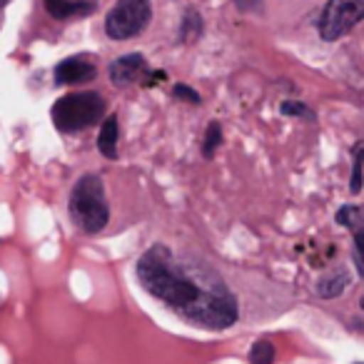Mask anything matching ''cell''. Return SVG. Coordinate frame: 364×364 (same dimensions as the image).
Masks as SVG:
<instances>
[{"mask_svg":"<svg viewBox=\"0 0 364 364\" xmlns=\"http://www.w3.org/2000/svg\"><path fill=\"white\" fill-rule=\"evenodd\" d=\"M142 287L180 312L185 319L208 329H225L237 319V302L230 289L218 279L198 282L162 245L150 247L137 262Z\"/></svg>","mask_w":364,"mask_h":364,"instance_id":"cell-1","label":"cell"},{"mask_svg":"<svg viewBox=\"0 0 364 364\" xmlns=\"http://www.w3.org/2000/svg\"><path fill=\"white\" fill-rule=\"evenodd\" d=\"M70 215L75 225L85 232H100L107 225V203H105V190L97 175H85L77 180L75 190L70 198Z\"/></svg>","mask_w":364,"mask_h":364,"instance_id":"cell-2","label":"cell"},{"mask_svg":"<svg viewBox=\"0 0 364 364\" xmlns=\"http://www.w3.org/2000/svg\"><path fill=\"white\" fill-rule=\"evenodd\" d=\"M105 112V100L97 92H73L55 102L53 107V120L58 130L77 132L82 127L95 125Z\"/></svg>","mask_w":364,"mask_h":364,"instance_id":"cell-3","label":"cell"},{"mask_svg":"<svg viewBox=\"0 0 364 364\" xmlns=\"http://www.w3.org/2000/svg\"><path fill=\"white\" fill-rule=\"evenodd\" d=\"M150 16V0H117L105 21V31L112 41H125L137 36L147 26Z\"/></svg>","mask_w":364,"mask_h":364,"instance_id":"cell-4","label":"cell"},{"mask_svg":"<svg viewBox=\"0 0 364 364\" xmlns=\"http://www.w3.org/2000/svg\"><path fill=\"white\" fill-rule=\"evenodd\" d=\"M364 13V0H329L319 18V36L324 41H337L349 33Z\"/></svg>","mask_w":364,"mask_h":364,"instance_id":"cell-5","label":"cell"},{"mask_svg":"<svg viewBox=\"0 0 364 364\" xmlns=\"http://www.w3.org/2000/svg\"><path fill=\"white\" fill-rule=\"evenodd\" d=\"M145 70H147L145 58L137 55V53H130V55L117 58V60L110 65V80H112V85L125 87V85H132V82L140 80V77L145 75Z\"/></svg>","mask_w":364,"mask_h":364,"instance_id":"cell-6","label":"cell"},{"mask_svg":"<svg viewBox=\"0 0 364 364\" xmlns=\"http://www.w3.org/2000/svg\"><path fill=\"white\" fill-rule=\"evenodd\" d=\"M95 77V65H92L87 58L75 55L63 60L60 65L55 68V80L58 85H75V82H85Z\"/></svg>","mask_w":364,"mask_h":364,"instance_id":"cell-7","label":"cell"},{"mask_svg":"<svg viewBox=\"0 0 364 364\" xmlns=\"http://www.w3.org/2000/svg\"><path fill=\"white\" fill-rule=\"evenodd\" d=\"M46 8L53 18L58 21H65V18H73V16H82V13H90L92 3L87 0H46Z\"/></svg>","mask_w":364,"mask_h":364,"instance_id":"cell-8","label":"cell"},{"mask_svg":"<svg viewBox=\"0 0 364 364\" xmlns=\"http://www.w3.org/2000/svg\"><path fill=\"white\" fill-rule=\"evenodd\" d=\"M97 147L105 157H115L117 155V120L115 117H107L105 125L100 130V137H97Z\"/></svg>","mask_w":364,"mask_h":364,"instance_id":"cell-9","label":"cell"},{"mask_svg":"<svg viewBox=\"0 0 364 364\" xmlns=\"http://www.w3.org/2000/svg\"><path fill=\"white\" fill-rule=\"evenodd\" d=\"M347 284H349L347 272H334V274H329V277H324L322 282H319L317 292H319V297L332 299V297H337V294H342Z\"/></svg>","mask_w":364,"mask_h":364,"instance_id":"cell-10","label":"cell"},{"mask_svg":"<svg viewBox=\"0 0 364 364\" xmlns=\"http://www.w3.org/2000/svg\"><path fill=\"white\" fill-rule=\"evenodd\" d=\"M250 362L252 364H272L274 362V347L272 342H257L250 352Z\"/></svg>","mask_w":364,"mask_h":364,"instance_id":"cell-11","label":"cell"},{"mask_svg":"<svg viewBox=\"0 0 364 364\" xmlns=\"http://www.w3.org/2000/svg\"><path fill=\"white\" fill-rule=\"evenodd\" d=\"M362 190V145L357 147V155H354V177H352V193Z\"/></svg>","mask_w":364,"mask_h":364,"instance_id":"cell-12","label":"cell"},{"mask_svg":"<svg viewBox=\"0 0 364 364\" xmlns=\"http://www.w3.org/2000/svg\"><path fill=\"white\" fill-rule=\"evenodd\" d=\"M337 223L339 225H347V228H354V225L359 223V208H344V210H339Z\"/></svg>","mask_w":364,"mask_h":364,"instance_id":"cell-13","label":"cell"},{"mask_svg":"<svg viewBox=\"0 0 364 364\" xmlns=\"http://www.w3.org/2000/svg\"><path fill=\"white\" fill-rule=\"evenodd\" d=\"M220 145V125H210V132H208V142H205V155H213L215 147Z\"/></svg>","mask_w":364,"mask_h":364,"instance_id":"cell-14","label":"cell"},{"mask_svg":"<svg viewBox=\"0 0 364 364\" xmlns=\"http://www.w3.org/2000/svg\"><path fill=\"white\" fill-rule=\"evenodd\" d=\"M282 112H287V115H304V117H312V112H309L304 105H297V102H284V105H282Z\"/></svg>","mask_w":364,"mask_h":364,"instance_id":"cell-15","label":"cell"},{"mask_svg":"<svg viewBox=\"0 0 364 364\" xmlns=\"http://www.w3.org/2000/svg\"><path fill=\"white\" fill-rule=\"evenodd\" d=\"M175 95H177V97H182V100H185V97H188V100H193V102H200L198 92H195V90H190V87H182V85H177V87H175Z\"/></svg>","mask_w":364,"mask_h":364,"instance_id":"cell-16","label":"cell"}]
</instances>
